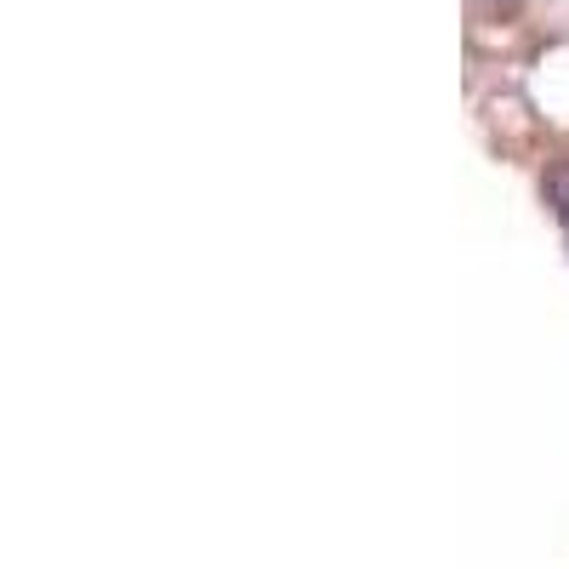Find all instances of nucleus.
<instances>
[{
	"mask_svg": "<svg viewBox=\"0 0 569 569\" xmlns=\"http://www.w3.org/2000/svg\"><path fill=\"white\" fill-rule=\"evenodd\" d=\"M547 200H552V211H558V217L569 222V160L547 171Z\"/></svg>",
	"mask_w": 569,
	"mask_h": 569,
	"instance_id": "obj_1",
	"label": "nucleus"
}]
</instances>
